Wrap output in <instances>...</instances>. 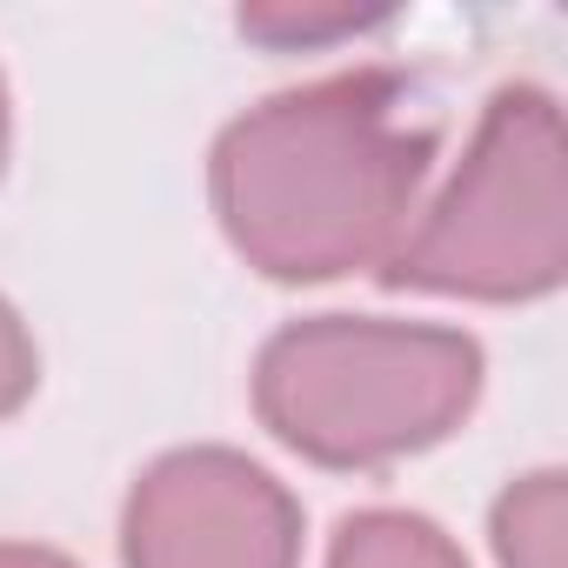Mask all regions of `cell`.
<instances>
[{
	"instance_id": "cell-1",
	"label": "cell",
	"mask_w": 568,
	"mask_h": 568,
	"mask_svg": "<svg viewBox=\"0 0 568 568\" xmlns=\"http://www.w3.org/2000/svg\"><path fill=\"white\" fill-rule=\"evenodd\" d=\"M428 154L435 128L415 114V88L362 68L234 121L214 154V207L254 267L322 281L395 241Z\"/></svg>"
},
{
	"instance_id": "cell-2",
	"label": "cell",
	"mask_w": 568,
	"mask_h": 568,
	"mask_svg": "<svg viewBox=\"0 0 568 568\" xmlns=\"http://www.w3.org/2000/svg\"><path fill=\"white\" fill-rule=\"evenodd\" d=\"M481 382L475 342L415 322L322 315L274 335L254 375L261 422L335 468H368L442 442Z\"/></svg>"
},
{
	"instance_id": "cell-3",
	"label": "cell",
	"mask_w": 568,
	"mask_h": 568,
	"mask_svg": "<svg viewBox=\"0 0 568 568\" xmlns=\"http://www.w3.org/2000/svg\"><path fill=\"white\" fill-rule=\"evenodd\" d=\"M561 267H568L561 114L535 88H501L448 194L395 247L388 281L435 295L515 302L555 288Z\"/></svg>"
},
{
	"instance_id": "cell-4",
	"label": "cell",
	"mask_w": 568,
	"mask_h": 568,
	"mask_svg": "<svg viewBox=\"0 0 568 568\" xmlns=\"http://www.w3.org/2000/svg\"><path fill=\"white\" fill-rule=\"evenodd\" d=\"M302 515L274 475L227 448H187L128 501V568H295Z\"/></svg>"
},
{
	"instance_id": "cell-5",
	"label": "cell",
	"mask_w": 568,
	"mask_h": 568,
	"mask_svg": "<svg viewBox=\"0 0 568 568\" xmlns=\"http://www.w3.org/2000/svg\"><path fill=\"white\" fill-rule=\"evenodd\" d=\"M561 521H568V488L555 468L515 481L495 508L501 568H561Z\"/></svg>"
},
{
	"instance_id": "cell-6",
	"label": "cell",
	"mask_w": 568,
	"mask_h": 568,
	"mask_svg": "<svg viewBox=\"0 0 568 568\" xmlns=\"http://www.w3.org/2000/svg\"><path fill=\"white\" fill-rule=\"evenodd\" d=\"M328 568H462V555L448 548L442 528H428L422 515H355L335 541Z\"/></svg>"
},
{
	"instance_id": "cell-7",
	"label": "cell",
	"mask_w": 568,
	"mask_h": 568,
	"mask_svg": "<svg viewBox=\"0 0 568 568\" xmlns=\"http://www.w3.org/2000/svg\"><path fill=\"white\" fill-rule=\"evenodd\" d=\"M368 14L355 8H335V14H308V8H247L241 28L261 34V41H281V48H295V41H328V34H355Z\"/></svg>"
},
{
	"instance_id": "cell-8",
	"label": "cell",
	"mask_w": 568,
	"mask_h": 568,
	"mask_svg": "<svg viewBox=\"0 0 568 568\" xmlns=\"http://www.w3.org/2000/svg\"><path fill=\"white\" fill-rule=\"evenodd\" d=\"M28 388H34V342H28V328L14 322V308L0 302V415L21 408Z\"/></svg>"
},
{
	"instance_id": "cell-9",
	"label": "cell",
	"mask_w": 568,
	"mask_h": 568,
	"mask_svg": "<svg viewBox=\"0 0 568 568\" xmlns=\"http://www.w3.org/2000/svg\"><path fill=\"white\" fill-rule=\"evenodd\" d=\"M0 568H68L61 555L48 548H21V541H0Z\"/></svg>"
},
{
	"instance_id": "cell-10",
	"label": "cell",
	"mask_w": 568,
	"mask_h": 568,
	"mask_svg": "<svg viewBox=\"0 0 568 568\" xmlns=\"http://www.w3.org/2000/svg\"><path fill=\"white\" fill-rule=\"evenodd\" d=\"M0 141H8V101H0Z\"/></svg>"
}]
</instances>
